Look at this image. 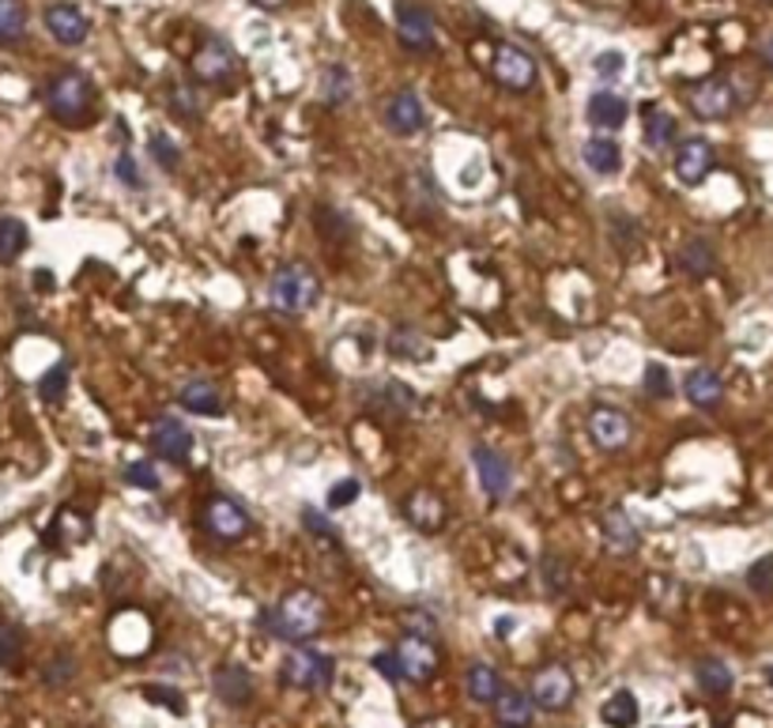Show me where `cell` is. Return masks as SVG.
Returning a JSON list of instances; mask_svg holds the SVG:
<instances>
[{
    "label": "cell",
    "mask_w": 773,
    "mask_h": 728,
    "mask_svg": "<svg viewBox=\"0 0 773 728\" xmlns=\"http://www.w3.org/2000/svg\"><path fill=\"white\" fill-rule=\"evenodd\" d=\"M325 600L314 593V589H294L287 593L276 608H265L257 619V627L265 634L279 638V642H306V638L321 634L325 627Z\"/></svg>",
    "instance_id": "cell-1"
},
{
    "label": "cell",
    "mask_w": 773,
    "mask_h": 728,
    "mask_svg": "<svg viewBox=\"0 0 773 728\" xmlns=\"http://www.w3.org/2000/svg\"><path fill=\"white\" fill-rule=\"evenodd\" d=\"M46 106L61 125H84L95 113V84L80 69H61L46 84Z\"/></svg>",
    "instance_id": "cell-2"
},
{
    "label": "cell",
    "mask_w": 773,
    "mask_h": 728,
    "mask_svg": "<svg viewBox=\"0 0 773 728\" xmlns=\"http://www.w3.org/2000/svg\"><path fill=\"white\" fill-rule=\"evenodd\" d=\"M317 299H321V280H317V272L306 265V260H287V265H279L273 272L276 310L299 317V314H306Z\"/></svg>",
    "instance_id": "cell-3"
},
{
    "label": "cell",
    "mask_w": 773,
    "mask_h": 728,
    "mask_svg": "<svg viewBox=\"0 0 773 728\" xmlns=\"http://www.w3.org/2000/svg\"><path fill=\"white\" fill-rule=\"evenodd\" d=\"M279 676L294 691H325L336 676V660L328 653L314 650V645H294L283 657V665H279Z\"/></svg>",
    "instance_id": "cell-4"
},
{
    "label": "cell",
    "mask_w": 773,
    "mask_h": 728,
    "mask_svg": "<svg viewBox=\"0 0 773 728\" xmlns=\"http://www.w3.org/2000/svg\"><path fill=\"white\" fill-rule=\"evenodd\" d=\"M687 106H690V113H695L698 121H725V118L736 113L739 95H736V87H732L728 76H705V80H698V84L690 87Z\"/></svg>",
    "instance_id": "cell-5"
},
{
    "label": "cell",
    "mask_w": 773,
    "mask_h": 728,
    "mask_svg": "<svg viewBox=\"0 0 773 728\" xmlns=\"http://www.w3.org/2000/svg\"><path fill=\"white\" fill-rule=\"evenodd\" d=\"M532 702L547 714H563V709L573 706L578 699V680L566 665H544L536 676H532Z\"/></svg>",
    "instance_id": "cell-6"
},
{
    "label": "cell",
    "mask_w": 773,
    "mask_h": 728,
    "mask_svg": "<svg viewBox=\"0 0 773 728\" xmlns=\"http://www.w3.org/2000/svg\"><path fill=\"white\" fill-rule=\"evenodd\" d=\"M204 529H208L216 539H224V544H238V539H245L253 533V518L238 498L216 495L208 506H204Z\"/></svg>",
    "instance_id": "cell-7"
},
{
    "label": "cell",
    "mask_w": 773,
    "mask_h": 728,
    "mask_svg": "<svg viewBox=\"0 0 773 728\" xmlns=\"http://www.w3.org/2000/svg\"><path fill=\"white\" fill-rule=\"evenodd\" d=\"M585 435L596 449L604 453H619L623 446L635 435V423L623 408H612V404H596L592 412L585 415Z\"/></svg>",
    "instance_id": "cell-8"
},
{
    "label": "cell",
    "mask_w": 773,
    "mask_h": 728,
    "mask_svg": "<svg viewBox=\"0 0 773 728\" xmlns=\"http://www.w3.org/2000/svg\"><path fill=\"white\" fill-rule=\"evenodd\" d=\"M397 38L400 46L411 49V53H431L438 46V27H434V15L426 4L419 0H400L397 4Z\"/></svg>",
    "instance_id": "cell-9"
},
{
    "label": "cell",
    "mask_w": 773,
    "mask_h": 728,
    "mask_svg": "<svg viewBox=\"0 0 773 728\" xmlns=\"http://www.w3.org/2000/svg\"><path fill=\"white\" fill-rule=\"evenodd\" d=\"M392 653H397V668H400V680L404 683L434 680V672H438V665H442L438 645H434L431 638H423V634H404Z\"/></svg>",
    "instance_id": "cell-10"
},
{
    "label": "cell",
    "mask_w": 773,
    "mask_h": 728,
    "mask_svg": "<svg viewBox=\"0 0 773 728\" xmlns=\"http://www.w3.org/2000/svg\"><path fill=\"white\" fill-rule=\"evenodd\" d=\"M491 72H495V80L506 92L514 95H524L536 87V61H532L529 53H524L521 46H509L502 43L495 49V61H491Z\"/></svg>",
    "instance_id": "cell-11"
},
{
    "label": "cell",
    "mask_w": 773,
    "mask_h": 728,
    "mask_svg": "<svg viewBox=\"0 0 773 728\" xmlns=\"http://www.w3.org/2000/svg\"><path fill=\"white\" fill-rule=\"evenodd\" d=\"M147 446H152L155 457L170 464H185L193 457V430L185 427L174 415H159V420L147 427Z\"/></svg>",
    "instance_id": "cell-12"
},
{
    "label": "cell",
    "mask_w": 773,
    "mask_h": 728,
    "mask_svg": "<svg viewBox=\"0 0 773 728\" xmlns=\"http://www.w3.org/2000/svg\"><path fill=\"white\" fill-rule=\"evenodd\" d=\"M193 76L208 87H224L238 76V57L224 38H204V46L193 53Z\"/></svg>",
    "instance_id": "cell-13"
},
{
    "label": "cell",
    "mask_w": 773,
    "mask_h": 728,
    "mask_svg": "<svg viewBox=\"0 0 773 728\" xmlns=\"http://www.w3.org/2000/svg\"><path fill=\"white\" fill-rule=\"evenodd\" d=\"M717 167V151H713L710 141L702 136H687V141L676 144V159H672V170L683 185H702L705 178Z\"/></svg>",
    "instance_id": "cell-14"
},
{
    "label": "cell",
    "mask_w": 773,
    "mask_h": 728,
    "mask_svg": "<svg viewBox=\"0 0 773 728\" xmlns=\"http://www.w3.org/2000/svg\"><path fill=\"white\" fill-rule=\"evenodd\" d=\"M363 404L377 420H404L411 408H415V392L404 381H366Z\"/></svg>",
    "instance_id": "cell-15"
},
{
    "label": "cell",
    "mask_w": 773,
    "mask_h": 728,
    "mask_svg": "<svg viewBox=\"0 0 773 728\" xmlns=\"http://www.w3.org/2000/svg\"><path fill=\"white\" fill-rule=\"evenodd\" d=\"M472 469L491 502H502L514 490V469H509V461L495 446H472Z\"/></svg>",
    "instance_id": "cell-16"
},
{
    "label": "cell",
    "mask_w": 773,
    "mask_h": 728,
    "mask_svg": "<svg viewBox=\"0 0 773 728\" xmlns=\"http://www.w3.org/2000/svg\"><path fill=\"white\" fill-rule=\"evenodd\" d=\"M404 518L411 529H419V533H442L449 521V506L438 490L419 487L404 498Z\"/></svg>",
    "instance_id": "cell-17"
},
{
    "label": "cell",
    "mask_w": 773,
    "mask_h": 728,
    "mask_svg": "<svg viewBox=\"0 0 773 728\" xmlns=\"http://www.w3.org/2000/svg\"><path fill=\"white\" fill-rule=\"evenodd\" d=\"M43 23H46V31L61 46H84L87 35H92V23H87V15L80 12L76 4H69V0H57V4H49L46 15H43Z\"/></svg>",
    "instance_id": "cell-18"
},
{
    "label": "cell",
    "mask_w": 773,
    "mask_h": 728,
    "mask_svg": "<svg viewBox=\"0 0 773 728\" xmlns=\"http://www.w3.org/2000/svg\"><path fill=\"white\" fill-rule=\"evenodd\" d=\"M385 125L392 129L397 136H415L419 129L426 125V110H423V98H419L411 87H404V92H397L385 102Z\"/></svg>",
    "instance_id": "cell-19"
},
{
    "label": "cell",
    "mask_w": 773,
    "mask_h": 728,
    "mask_svg": "<svg viewBox=\"0 0 773 728\" xmlns=\"http://www.w3.org/2000/svg\"><path fill=\"white\" fill-rule=\"evenodd\" d=\"M212 687H216V699L230 709L250 706L253 694H257V683H253V676L242 665H219L216 676H212Z\"/></svg>",
    "instance_id": "cell-20"
},
{
    "label": "cell",
    "mask_w": 773,
    "mask_h": 728,
    "mask_svg": "<svg viewBox=\"0 0 773 728\" xmlns=\"http://www.w3.org/2000/svg\"><path fill=\"white\" fill-rule=\"evenodd\" d=\"M404 201L411 208V216L426 219V223H434V219H442V196H438V185H434V178L426 174V170H411L404 178Z\"/></svg>",
    "instance_id": "cell-21"
},
{
    "label": "cell",
    "mask_w": 773,
    "mask_h": 728,
    "mask_svg": "<svg viewBox=\"0 0 773 728\" xmlns=\"http://www.w3.org/2000/svg\"><path fill=\"white\" fill-rule=\"evenodd\" d=\"M585 118H589V125L596 129V133H615V129L627 125L630 102L623 95H615V92H596L585 106Z\"/></svg>",
    "instance_id": "cell-22"
},
{
    "label": "cell",
    "mask_w": 773,
    "mask_h": 728,
    "mask_svg": "<svg viewBox=\"0 0 773 728\" xmlns=\"http://www.w3.org/2000/svg\"><path fill=\"white\" fill-rule=\"evenodd\" d=\"M683 392H687V400L695 408L713 412V408H721V400H725V381H721V374L710 371V366H695V371L683 378Z\"/></svg>",
    "instance_id": "cell-23"
},
{
    "label": "cell",
    "mask_w": 773,
    "mask_h": 728,
    "mask_svg": "<svg viewBox=\"0 0 773 728\" xmlns=\"http://www.w3.org/2000/svg\"><path fill=\"white\" fill-rule=\"evenodd\" d=\"M600 533H604V544L612 547L615 555H630L641 547V529L635 525V518H630L627 510H619V506L600 518Z\"/></svg>",
    "instance_id": "cell-24"
},
{
    "label": "cell",
    "mask_w": 773,
    "mask_h": 728,
    "mask_svg": "<svg viewBox=\"0 0 773 728\" xmlns=\"http://www.w3.org/2000/svg\"><path fill=\"white\" fill-rule=\"evenodd\" d=\"M679 268L690 276V280H705V276L717 272V245L705 234H695L679 245Z\"/></svg>",
    "instance_id": "cell-25"
},
{
    "label": "cell",
    "mask_w": 773,
    "mask_h": 728,
    "mask_svg": "<svg viewBox=\"0 0 773 728\" xmlns=\"http://www.w3.org/2000/svg\"><path fill=\"white\" fill-rule=\"evenodd\" d=\"M532 717H536L532 694L517 691V687H502V694L495 699V721L502 728H529Z\"/></svg>",
    "instance_id": "cell-26"
},
{
    "label": "cell",
    "mask_w": 773,
    "mask_h": 728,
    "mask_svg": "<svg viewBox=\"0 0 773 728\" xmlns=\"http://www.w3.org/2000/svg\"><path fill=\"white\" fill-rule=\"evenodd\" d=\"M581 159L589 162L592 174L600 178H615L623 170V147L612 141V136H589L585 144H581Z\"/></svg>",
    "instance_id": "cell-27"
},
{
    "label": "cell",
    "mask_w": 773,
    "mask_h": 728,
    "mask_svg": "<svg viewBox=\"0 0 773 728\" xmlns=\"http://www.w3.org/2000/svg\"><path fill=\"white\" fill-rule=\"evenodd\" d=\"M178 404L193 415H204V420H219V415H224V392L212 386V381L196 378V381H189V386H182Z\"/></svg>",
    "instance_id": "cell-28"
},
{
    "label": "cell",
    "mask_w": 773,
    "mask_h": 728,
    "mask_svg": "<svg viewBox=\"0 0 773 728\" xmlns=\"http://www.w3.org/2000/svg\"><path fill=\"white\" fill-rule=\"evenodd\" d=\"M641 133H645L649 151H668V147L676 144L679 125L664 106H645V110H641Z\"/></svg>",
    "instance_id": "cell-29"
},
{
    "label": "cell",
    "mask_w": 773,
    "mask_h": 728,
    "mask_svg": "<svg viewBox=\"0 0 773 728\" xmlns=\"http://www.w3.org/2000/svg\"><path fill=\"white\" fill-rule=\"evenodd\" d=\"M385 348H389L392 359H404V363H426V359H434V343L419 329H411V325L392 329L389 340H385Z\"/></svg>",
    "instance_id": "cell-30"
},
{
    "label": "cell",
    "mask_w": 773,
    "mask_h": 728,
    "mask_svg": "<svg viewBox=\"0 0 773 728\" xmlns=\"http://www.w3.org/2000/svg\"><path fill=\"white\" fill-rule=\"evenodd\" d=\"M695 683L702 687L710 699H725V694L732 691V683H736V676H732V668L721 657H698L695 660Z\"/></svg>",
    "instance_id": "cell-31"
},
{
    "label": "cell",
    "mask_w": 773,
    "mask_h": 728,
    "mask_svg": "<svg viewBox=\"0 0 773 728\" xmlns=\"http://www.w3.org/2000/svg\"><path fill=\"white\" fill-rule=\"evenodd\" d=\"M638 717H641V706L635 691H615L612 699L600 706V721L607 728H635Z\"/></svg>",
    "instance_id": "cell-32"
},
{
    "label": "cell",
    "mask_w": 773,
    "mask_h": 728,
    "mask_svg": "<svg viewBox=\"0 0 773 728\" xmlns=\"http://www.w3.org/2000/svg\"><path fill=\"white\" fill-rule=\"evenodd\" d=\"M351 95H355V76H351L348 64H328L321 72V98L325 106H348Z\"/></svg>",
    "instance_id": "cell-33"
},
{
    "label": "cell",
    "mask_w": 773,
    "mask_h": 728,
    "mask_svg": "<svg viewBox=\"0 0 773 728\" xmlns=\"http://www.w3.org/2000/svg\"><path fill=\"white\" fill-rule=\"evenodd\" d=\"M170 113H174L178 121H189V125H196V121L204 118V98L196 92V84H189V80H178V84H170Z\"/></svg>",
    "instance_id": "cell-34"
},
{
    "label": "cell",
    "mask_w": 773,
    "mask_h": 728,
    "mask_svg": "<svg viewBox=\"0 0 773 728\" xmlns=\"http://www.w3.org/2000/svg\"><path fill=\"white\" fill-rule=\"evenodd\" d=\"M464 691H468V699L480 702V706H495V699L502 694V680L491 665H472L464 676Z\"/></svg>",
    "instance_id": "cell-35"
},
{
    "label": "cell",
    "mask_w": 773,
    "mask_h": 728,
    "mask_svg": "<svg viewBox=\"0 0 773 728\" xmlns=\"http://www.w3.org/2000/svg\"><path fill=\"white\" fill-rule=\"evenodd\" d=\"M27 38V4L0 0V46H20Z\"/></svg>",
    "instance_id": "cell-36"
},
{
    "label": "cell",
    "mask_w": 773,
    "mask_h": 728,
    "mask_svg": "<svg viewBox=\"0 0 773 728\" xmlns=\"http://www.w3.org/2000/svg\"><path fill=\"white\" fill-rule=\"evenodd\" d=\"M317 231H321V239L336 242V245H348L351 239H355V223H351L340 208H325V204L317 208Z\"/></svg>",
    "instance_id": "cell-37"
},
{
    "label": "cell",
    "mask_w": 773,
    "mask_h": 728,
    "mask_svg": "<svg viewBox=\"0 0 773 728\" xmlns=\"http://www.w3.org/2000/svg\"><path fill=\"white\" fill-rule=\"evenodd\" d=\"M607 234H612V242H615V250L623 253V257H630V253H638L641 250V227H638V219L635 216H623V211H612V223H607Z\"/></svg>",
    "instance_id": "cell-38"
},
{
    "label": "cell",
    "mask_w": 773,
    "mask_h": 728,
    "mask_svg": "<svg viewBox=\"0 0 773 728\" xmlns=\"http://www.w3.org/2000/svg\"><path fill=\"white\" fill-rule=\"evenodd\" d=\"M27 242H31V231L23 219H15V216L0 219V260H15L23 250H27Z\"/></svg>",
    "instance_id": "cell-39"
},
{
    "label": "cell",
    "mask_w": 773,
    "mask_h": 728,
    "mask_svg": "<svg viewBox=\"0 0 773 728\" xmlns=\"http://www.w3.org/2000/svg\"><path fill=\"white\" fill-rule=\"evenodd\" d=\"M540 578H544V585H547L551 596H563L566 589H570V567H566V562L558 559L555 551H547L544 559H540Z\"/></svg>",
    "instance_id": "cell-40"
},
{
    "label": "cell",
    "mask_w": 773,
    "mask_h": 728,
    "mask_svg": "<svg viewBox=\"0 0 773 728\" xmlns=\"http://www.w3.org/2000/svg\"><path fill=\"white\" fill-rule=\"evenodd\" d=\"M64 392H69V366L57 363V366H49L43 378H38V397H43L46 404H61Z\"/></svg>",
    "instance_id": "cell-41"
},
{
    "label": "cell",
    "mask_w": 773,
    "mask_h": 728,
    "mask_svg": "<svg viewBox=\"0 0 773 728\" xmlns=\"http://www.w3.org/2000/svg\"><path fill=\"white\" fill-rule=\"evenodd\" d=\"M23 657V634L8 619H0V668H15Z\"/></svg>",
    "instance_id": "cell-42"
},
{
    "label": "cell",
    "mask_w": 773,
    "mask_h": 728,
    "mask_svg": "<svg viewBox=\"0 0 773 728\" xmlns=\"http://www.w3.org/2000/svg\"><path fill=\"white\" fill-rule=\"evenodd\" d=\"M144 699L155 702V706H162V709H170V714H178V717L185 714V694L178 691V687L147 683V687H144Z\"/></svg>",
    "instance_id": "cell-43"
},
{
    "label": "cell",
    "mask_w": 773,
    "mask_h": 728,
    "mask_svg": "<svg viewBox=\"0 0 773 728\" xmlns=\"http://www.w3.org/2000/svg\"><path fill=\"white\" fill-rule=\"evenodd\" d=\"M302 525H306L310 536L325 539V544H340V533L333 529V521L317 510V506H302Z\"/></svg>",
    "instance_id": "cell-44"
},
{
    "label": "cell",
    "mask_w": 773,
    "mask_h": 728,
    "mask_svg": "<svg viewBox=\"0 0 773 728\" xmlns=\"http://www.w3.org/2000/svg\"><path fill=\"white\" fill-rule=\"evenodd\" d=\"M645 392L653 400H668L672 392H676V386H672V371L668 366H661V363H649L645 366Z\"/></svg>",
    "instance_id": "cell-45"
},
{
    "label": "cell",
    "mask_w": 773,
    "mask_h": 728,
    "mask_svg": "<svg viewBox=\"0 0 773 728\" xmlns=\"http://www.w3.org/2000/svg\"><path fill=\"white\" fill-rule=\"evenodd\" d=\"M147 147H152L155 162H159L162 170H178V162H182V151H178V144L170 141L167 133H152V141H147Z\"/></svg>",
    "instance_id": "cell-46"
},
{
    "label": "cell",
    "mask_w": 773,
    "mask_h": 728,
    "mask_svg": "<svg viewBox=\"0 0 773 728\" xmlns=\"http://www.w3.org/2000/svg\"><path fill=\"white\" fill-rule=\"evenodd\" d=\"M125 484H133L140 490H159L162 480H159V472H155V464L133 461V464H125Z\"/></svg>",
    "instance_id": "cell-47"
},
{
    "label": "cell",
    "mask_w": 773,
    "mask_h": 728,
    "mask_svg": "<svg viewBox=\"0 0 773 728\" xmlns=\"http://www.w3.org/2000/svg\"><path fill=\"white\" fill-rule=\"evenodd\" d=\"M747 585H751L759 596H773V555L759 559L751 570H747Z\"/></svg>",
    "instance_id": "cell-48"
},
{
    "label": "cell",
    "mask_w": 773,
    "mask_h": 728,
    "mask_svg": "<svg viewBox=\"0 0 773 728\" xmlns=\"http://www.w3.org/2000/svg\"><path fill=\"white\" fill-rule=\"evenodd\" d=\"M363 495V484L359 480H340V484L328 487V510H343V506H351L355 498Z\"/></svg>",
    "instance_id": "cell-49"
},
{
    "label": "cell",
    "mask_w": 773,
    "mask_h": 728,
    "mask_svg": "<svg viewBox=\"0 0 773 728\" xmlns=\"http://www.w3.org/2000/svg\"><path fill=\"white\" fill-rule=\"evenodd\" d=\"M113 178H118L121 185H129V190H140L144 185V178H140V167L136 159L129 151H121L118 159H113Z\"/></svg>",
    "instance_id": "cell-50"
},
{
    "label": "cell",
    "mask_w": 773,
    "mask_h": 728,
    "mask_svg": "<svg viewBox=\"0 0 773 728\" xmlns=\"http://www.w3.org/2000/svg\"><path fill=\"white\" fill-rule=\"evenodd\" d=\"M72 676H76V660H72V657H57L53 665L46 668V683H49V687H61V683H69Z\"/></svg>",
    "instance_id": "cell-51"
},
{
    "label": "cell",
    "mask_w": 773,
    "mask_h": 728,
    "mask_svg": "<svg viewBox=\"0 0 773 728\" xmlns=\"http://www.w3.org/2000/svg\"><path fill=\"white\" fill-rule=\"evenodd\" d=\"M404 627H408V634H423V638H434V631H438L431 611H404Z\"/></svg>",
    "instance_id": "cell-52"
},
{
    "label": "cell",
    "mask_w": 773,
    "mask_h": 728,
    "mask_svg": "<svg viewBox=\"0 0 773 728\" xmlns=\"http://www.w3.org/2000/svg\"><path fill=\"white\" fill-rule=\"evenodd\" d=\"M592 69H596L600 76H619V72H623V53L607 49V53H600L596 61H592Z\"/></svg>",
    "instance_id": "cell-53"
},
{
    "label": "cell",
    "mask_w": 773,
    "mask_h": 728,
    "mask_svg": "<svg viewBox=\"0 0 773 728\" xmlns=\"http://www.w3.org/2000/svg\"><path fill=\"white\" fill-rule=\"evenodd\" d=\"M374 668L385 676V680H392V683H400V668H397V653H377L374 657Z\"/></svg>",
    "instance_id": "cell-54"
},
{
    "label": "cell",
    "mask_w": 773,
    "mask_h": 728,
    "mask_svg": "<svg viewBox=\"0 0 773 728\" xmlns=\"http://www.w3.org/2000/svg\"><path fill=\"white\" fill-rule=\"evenodd\" d=\"M415 728H454L449 717H426V721H419Z\"/></svg>",
    "instance_id": "cell-55"
},
{
    "label": "cell",
    "mask_w": 773,
    "mask_h": 728,
    "mask_svg": "<svg viewBox=\"0 0 773 728\" xmlns=\"http://www.w3.org/2000/svg\"><path fill=\"white\" fill-rule=\"evenodd\" d=\"M762 61H766V69L773 72V35L766 38V43H762Z\"/></svg>",
    "instance_id": "cell-56"
},
{
    "label": "cell",
    "mask_w": 773,
    "mask_h": 728,
    "mask_svg": "<svg viewBox=\"0 0 773 728\" xmlns=\"http://www.w3.org/2000/svg\"><path fill=\"white\" fill-rule=\"evenodd\" d=\"M253 4H257V8H268V12H276V8L287 4V0H253Z\"/></svg>",
    "instance_id": "cell-57"
},
{
    "label": "cell",
    "mask_w": 773,
    "mask_h": 728,
    "mask_svg": "<svg viewBox=\"0 0 773 728\" xmlns=\"http://www.w3.org/2000/svg\"><path fill=\"white\" fill-rule=\"evenodd\" d=\"M35 280H38V288H43V291H49V288H53V276H49V272H38V276H35Z\"/></svg>",
    "instance_id": "cell-58"
},
{
    "label": "cell",
    "mask_w": 773,
    "mask_h": 728,
    "mask_svg": "<svg viewBox=\"0 0 773 728\" xmlns=\"http://www.w3.org/2000/svg\"><path fill=\"white\" fill-rule=\"evenodd\" d=\"M766 676H770V683H773V668H766Z\"/></svg>",
    "instance_id": "cell-59"
},
{
    "label": "cell",
    "mask_w": 773,
    "mask_h": 728,
    "mask_svg": "<svg viewBox=\"0 0 773 728\" xmlns=\"http://www.w3.org/2000/svg\"><path fill=\"white\" fill-rule=\"evenodd\" d=\"M770 4H773V0H770Z\"/></svg>",
    "instance_id": "cell-60"
}]
</instances>
